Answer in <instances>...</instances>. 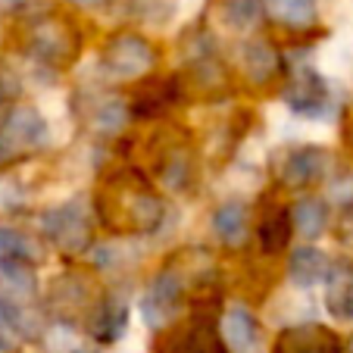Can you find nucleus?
I'll return each instance as SVG.
<instances>
[{
  "label": "nucleus",
  "mask_w": 353,
  "mask_h": 353,
  "mask_svg": "<svg viewBox=\"0 0 353 353\" xmlns=\"http://www.w3.org/2000/svg\"><path fill=\"white\" fill-rule=\"evenodd\" d=\"M100 216L110 228H128V232H157L166 216L163 200L157 197L147 181L125 179L119 181L116 197L100 200Z\"/></svg>",
  "instance_id": "1"
},
{
  "label": "nucleus",
  "mask_w": 353,
  "mask_h": 353,
  "mask_svg": "<svg viewBox=\"0 0 353 353\" xmlns=\"http://www.w3.org/2000/svg\"><path fill=\"white\" fill-rule=\"evenodd\" d=\"M41 232L60 254H85L94 234L88 203L85 200H66L60 207H50L47 213H41Z\"/></svg>",
  "instance_id": "2"
},
{
  "label": "nucleus",
  "mask_w": 353,
  "mask_h": 353,
  "mask_svg": "<svg viewBox=\"0 0 353 353\" xmlns=\"http://www.w3.org/2000/svg\"><path fill=\"white\" fill-rule=\"evenodd\" d=\"M157 63V50L154 44L147 38L134 32H119L103 44L100 50V69L116 81H125V79H141L154 69Z\"/></svg>",
  "instance_id": "3"
},
{
  "label": "nucleus",
  "mask_w": 353,
  "mask_h": 353,
  "mask_svg": "<svg viewBox=\"0 0 353 353\" xmlns=\"http://www.w3.org/2000/svg\"><path fill=\"white\" fill-rule=\"evenodd\" d=\"M181 300H185V275L179 266H166L154 275L150 288L141 300V313L150 328H166L179 316Z\"/></svg>",
  "instance_id": "4"
},
{
  "label": "nucleus",
  "mask_w": 353,
  "mask_h": 353,
  "mask_svg": "<svg viewBox=\"0 0 353 353\" xmlns=\"http://www.w3.org/2000/svg\"><path fill=\"white\" fill-rule=\"evenodd\" d=\"M44 141H47V119L32 103L13 107L7 113V119H3V125H0V154L7 157L28 154Z\"/></svg>",
  "instance_id": "5"
},
{
  "label": "nucleus",
  "mask_w": 353,
  "mask_h": 353,
  "mask_svg": "<svg viewBox=\"0 0 353 353\" xmlns=\"http://www.w3.org/2000/svg\"><path fill=\"white\" fill-rule=\"evenodd\" d=\"M281 97H285V103L294 113L307 116V119H325V113L332 110V91H328L325 79L310 66H300L288 79Z\"/></svg>",
  "instance_id": "6"
},
{
  "label": "nucleus",
  "mask_w": 353,
  "mask_h": 353,
  "mask_svg": "<svg viewBox=\"0 0 353 353\" xmlns=\"http://www.w3.org/2000/svg\"><path fill=\"white\" fill-rule=\"evenodd\" d=\"M163 353H228L222 328L216 325V319L210 313H197L188 328H181L179 334H172L169 344L160 347Z\"/></svg>",
  "instance_id": "7"
},
{
  "label": "nucleus",
  "mask_w": 353,
  "mask_h": 353,
  "mask_svg": "<svg viewBox=\"0 0 353 353\" xmlns=\"http://www.w3.org/2000/svg\"><path fill=\"white\" fill-rule=\"evenodd\" d=\"M32 54L47 66H63L79 54V38L69 22H41L32 32Z\"/></svg>",
  "instance_id": "8"
},
{
  "label": "nucleus",
  "mask_w": 353,
  "mask_h": 353,
  "mask_svg": "<svg viewBox=\"0 0 353 353\" xmlns=\"http://www.w3.org/2000/svg\"><path fill=\"white\" fill-rule=\"evenodd\" d=\"M328 166H332L328 150H322L316 144H303L285 157V163H281V181L288 188H310L325 179Z\"/></svg>",
  "instance_id": "9"
},
{
  "label": "nucleus",
  "mask_w": 353,
  "mask_h": 353,
  "mask_svg": "<svg viewBox=\"0 0 353 353\" xmlns=\"http://www.w3.org/2000/svg\"><path fill=\"white\" fill-rule=\"evenodd\" d=\"M179 97H181L179 75H163V79L144 81V85L134 91L128 110H132V116H138V119H157V116L169 113V110L179 103Z\"/></svg>",
  "instance_id": "10"
},
{
  "label": "nucleus",
  "mask_w": 353,
  "mask_h": 353,
  "mask_svg": "<svg viewBox=\"0 0 353 353\" xmlns=\"http://www.w3.org/2000/svg\"><path fill=\"white\" fill-rule=\"evenodd\" d=\"M272 353H344V344L332 328L307 322V325L285 328L275 341Z\"/></svg>",
  "instance_id": "11"
},
{
  "label": "nucleus",
  "mask_w": 353,
  "mask_h": 353,
  "mask_svg": "<svg viewBox=\"0 0 353 353\" xmlns=\"http://www.w3.org/2000/svg\"><path fill=\"white\" fill-rule=\"evenodd\" d=\"M228 353H263V328L247 307H228L219 319Z\"/></svg>",
  "instance_id": "12"
},
{
  "label": "nucleus",
  "mask_w": 353,
  "mask_h": 353,
  "mask_svg": "<svg viewBox=\"0 0 353 353\" xmlns=\"http://www.w3.org/2000/svg\"><path fill=\"white\" fill-rule=\"evenodd\" d=\"M128 328V303L119 297V294H103L94 307L91 316V332L100 344H113L125 334Z\"/></svg>",
  "instance_id": "13"
},
{
  "label": "nucleus",
  "mask_w": 353,
  "mask_h": 353,
  "mask_svg": "<svg viewBox=\"0 0 353 353\" xmlns=\"http://www.w3.org/2000/svg\"><path fill=\"white\" fill-rule=\"evenodd\" d=\"M241 66H244V75L254 81V85H269V81L279 75L281 57H279L272 41L250 38L244 47H241Z\"/></svg>",
  "instance_id": "14"
},
{
  "label": "nucleus",
  "mask_w": 353,
  "mask_h": 353,
  "mask_svg": "<svg viewBox=\"0 0 353 353\" xmlns=\"http://www.w3.org/2000/svg\"><path fill=\"white\" fill-rule=\"evenodd\" d=\"M50 303H54V310L60 316H66V319H72L75 313H85L88 307H91L94 300V288L88 285V279H81V275L75 272H63V279L54 281V291H50Z\"/></svg>",
  "instance_id": "15"
},
{
  "label": "nucleus",
  "mask_w": 353,
  "mask_h": 353,
  "mask_svg": "<svg viewBox=\"0 0 353 353\" xmlns=\"http://www.w3.org/2000/svg\"><path fill=\"white\" fill-rule=\"evenodd\" d=\"M325 307L334 319H353V263H338L325 279Z\"/></svg>",
  "instance_id": "16"
},
{
  "label": "nucleus",
  "mask_w": 353,
  "mask_h": 353,
  "mask_svg": "<svg viewBox=\"0 0 353 353\" xmlns=\"http://www.w3.org/2000/svg\"><path fill=\"white\" fill-rule=\"evenodd\" d=\"M328 272H332V263L325 260L322 250H316V247H310V244L297 247V250L288 256V279H291L297 288L319 285V281L328 279Z\"/></svg>",
  "instance_id": "17"
},
{
  "label": "nucleus",
  "mask_w": 353,
  "mask_h": 353,
  "mask_svg": "<svg viewBox=\"0 0 353 353\" xmlns=\"http://www.w3.org/2000/svg\"><path fill=\"white\" fill-rule=\"evenodd\" d=\"M213 232L225 247H238L247 238V207L238 200H225L213 213Z\"/></svg>",
  "instance_id": "18"
},
{
  "label": "nucleus",
  "mask_w": 353,
  "mask_h": 353,
  "mask_svg": "<svg viewBox=\"0 0 353 353\" xmlns=\"http://www.w3.org/2000/svg\"><path fill=\"white\" fill-rule=\"evenodd\" d=\"M0 281H3V297L16 300V303H28L38 294V275H34V263L16 260V263H0Z\"/></svg>",
  "instance_id": "19"
},
{
  "label": "nucleus",
  "mask_w": 353,
  "mask_h": 353,
  "mask_svg": "<svg viewBox=\"0 0 353 353\" xmlns=\"http://www.w3.org/2000/svg\"><path fill=\"white\" fill-rule=\"evenodd\" d=\"M291 234H294L291 210H269L260 219V225H256V238H260L263 254H281L291 244Z\"/></svg>",
  "instance_id": "20"
},
{
  "label": "nucleus",
  "mask_w": 353,
  "mask_h": 353,
  "mask_svg": "<svg viewBox=\"0 0 353 353\" xmlns=\"http://www.w3.org/2000/svg\"><path fill=\"white\" fill-rule=\"evenodd\" d=\"M157 172H160V179H163L166 188H172V191H185V188L191 185V175H194L188 147L185 144H169L166 154H163L160 163H157Z\"/></svg>",
  "instance_id": "21"
},
{
  "label": "nucleus",
  "mask_w": 353,
  "mask_h": 353,
  "mask_svg": "<svg viewBox=\"0 0 353 353\" xmlns=\"http://www.w3.org/2000/svg\"><path fill=\"white\" fill-rule=\"evenodd\" d=\"M266 13L288 28H310L316 22V0H263Z\"/></svg>",
  "instance_id": "22"
},
{
  "label": "nucleus",
  "mask_w": 353,
  "mask_h": 353,
  "mask_svg": "<svg viewBox=\"0 0 353 353\" xmlns=\"http://www.w3.org/2000/svg\"><path fill=\"white\" fill-rule=\"evenodd\" d=\"M291 219H294V232H300L303 238H319L328 225V207L322 203L319 197H303L297 207L291 210Z\"/></svg>",
  "instance_id": "23"
},
{
  "label": "nucleus",
  "mask_w": 353,
  "mask_h": 353,
  "mask_svg": "<svg viewBox=\"0 0 353 353\" xmlns=\"http://www.w3.org/2000/svg\"><path fill=\"white\" fill-rule=\"evenodd\" d=\"M128 116H132V110H128L125 100L119 97H107L103 103H97V110H94V132L100 134V138H116V134L125 128Z\"/></svg>",
  "instance_id": "24"
},
{
  "label": "nucleus",
  "mask_w": 353,
  "mask_h": 353,
  "mask_svg": "<svg viewBox=\"0 0 353 353\" xmlns=\"http://www.w3.org/2000/svg\"><path fill=\"white\" fill-rule=\"evenodd\" d=\"M34 244L26 238L22 232L16 228H7L0 225V263H16V260H26V263H34Z\"/></svg>",
  "instance_id": "25"
},
{
  "label": "nucleus",
  "mask_w": 353,
  "mask_h": 353,
  "mask_svg": "<svg viewBox=\"0 0 353 353\" xmlns=\"http://www.w3.org/2000/svg\"><path fill=\"white\" fill-rule=\"evenodd\" d=\"M175 10H179V0H132V13L150 26H166Z\"/></svg>",
  "instance_id": "26"
},
{
  "label": "nucleus",
  "mask_w": 353,
  "mask_h": 353,
  "mask_svg": "<svg viewBox=\"0 0 353 353\" xmlns=\"http://www.w3.org/2000/svg\"><path fill=\"white\" fill-rule=\"evenodd\" d=\"M263 10H266L263 0H225L222 16H225L234 28H250L263 16Z\"/></svg>",
  "instance_id": "27"
},
{
  "label": "nucleus",
  "mask_w": 353,
  "mask_h": 353,
  "mask_svg": "<svg viewBox=\"0 0 353 353\" xmlns=\"http://www.w3.org/2000/svg\"><path fill=\"white\" fill-rule=\"evenodd\" d=\"M50 0H0V10L13 16H32L38 10H44Z\"/></svg>",
  "instance_id": "28"
},
{
  "label": "nucleus",
  "mask_w": 353,
  "mask_h": 353,
  "mask_svg": "<svg viewBox=\"0 0 353 353\" xmlns=\"http://www.w3.org/2000/svg\"><path fill=\"white\" fill-rule=\"evenodd\" d=\"M16 91H19V85H16L13 75L0 72V103H7V100H13V97H16Z\"/></svg>",
  "instance_id": "29"
},
{
  "label": "nucleus",
  "mask_w": 353,
  "mask_h": 353,
  "mask_svg": "<svg viewBox=\"0 0 353 353\" xmlns=\"http://www.w3.org/2000/svg\"><path fill=\"white\" fill-rule=\"evenodd\" d=\"M334 200L338 203H353V179H344L341 185H334Z\"/></svg>",
  "instance_id": "30"
},
{
  "label": "nucleus",
  "mask_w": 353,
  "mask_h": 353,
  "mask_svg": "<svg viewBox=\"0 0 353 353\" xmlns=\"http://www.w3.org/2000/svg\"><path fill=\"white\" fill-rule=\"evenodd\" d=\"M75 7H103V3H110V0H72Z\"/></svg>",
  "instance_id": "31"
},
{
  "label": "nucleus",
  "mask_w": 353,
  "mask_h": 353,
  "mask_svg": "<svg viewBox=\"0 0 353 353\" xmlns=\"http://www.w3.org/2000/svg\"><path fill=\"white\" fill-rule=\"evenodd\" d=\"M344 353H353V338L347 341V347H344Z\"/></svg>",
  "instance_id": "32"
},
{
  "label": "nucleus",
  "mask_w": 353,
  "mask_h": 353,
  "mask_svg": "<svg viewBox=\"0 0 353 353\" xmlns=\"http://www.w3.org/2000/svg\"><path fill=\"white\" fill-rule=\"evenodd\" d=\"M72 353H88V350H85V347H72Z\"/></svg>",
  "instance_id": "33"
},
{
  "label": "nucleus",
  "mask_w": 353,
  "mask_h": 353,
  "mask_svg": "<svg viewBox=\"0 0 353 353\" xmlns=\"http://www.w3.org/2000/svg\"><path fill=\"white\" fill-rule=\"evenodd\" d=\"M0 353H10V350H7V347H0Z\"/></svg>",
  "instance_id": "34"
}]
</instances>
